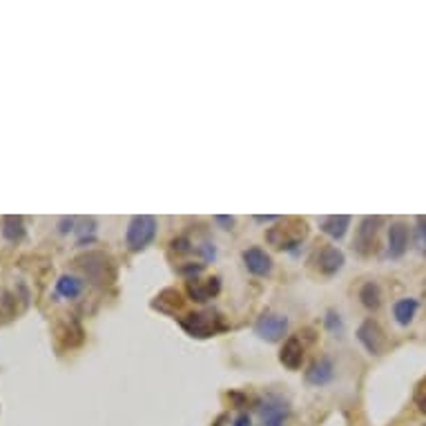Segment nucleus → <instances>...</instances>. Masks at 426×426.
Segmentation results:
<instances>
[{
    "label": "nucleus",
    "instance_id": "f257e3e1",
    "mask_svg": "<svg viewBox=\"0 0 426 426\" xmlns=\"http://www.w3.org/2000/svg\"><path fill=\"white\" fill-rule=\"evenodd\" d=\"M181 326L187 335L192 337H212L219 331L226 328V321L217 311H199V313H190L181 319Z\"/></svg>",
    "mask_w": 426,
    "mask_h": 426
},
{
    "label": "nucleus",
    "instance_id": "f03ea898",
    "mask_svg": "<svg viewBox=\"0 0 426 426\" xmlns=\"http://www.w3.org/2000/svg\"><path fill=\"white\" fill-rule=\"evenodd\" d=\"M157 237V219L150 214H136L130 219V226L125 232V244L130 250H143Z\"/></svg>",
    "mask_w": 426,
    "mask_h": 426
},
{
    "label": "nucleus",
    "instance_id": "7ed1b4c3",
    "mask_svg": "<svg viewBox=\"0 0 426 426\" xmlns=\"http://www.w3.org/2000/svg\"><path fill=\"white\" fill-rule=\"evenodd\" d=\"M78 266L94 284H108L114 279V270L110 264V257H105L103 252H90L85 257L78 259Z\"/></svg>",
    "mask_w": 426,
    "mask_h": 426
},
{
    "label": "nucleus",
    "instance_id": "20e7f679",
    "mask_svg": "<svg viewBox=\"0 0 426 426\" xmlns=\"http://www.w3.org/2000/svg\"><path fill=\"white\" fill-rule=\"evenodd\" d=\"M288 415H291V404L279 395H268L259 404V417L264 426H281Z\"/></svg>",
    "mask_w": 426,
    "mask_h": 426
},
{
    "label": "nucleus",
    "instance_id": "39448f33",
    "mask_svg": "<svg viewBox=\"0 0 426 426\" xmlns=\"http://www.w3.org/2000/svg\"><path fill=\"white\" fill-rule=\"evenodd\" d=\"M254 333L266 342H279L288 333V319L277 313H264L254 323Z\"/></svg>",
    "mask_w": 426,
    "mask_h": 426
},
{
    "label": "nucleus",
    "instance_id": "423d86ee",
    "mask_svg": "<svg viewBox=\"0 0 426 426\" xmlns=\"http://www.w3.org/2000/svg\"><path fill=\"white\" fill-rule=\"evenodd\" d=\"M357 339H360V344L370 353V355H380L384 344H386V337L384 331L380 328L378 321L366 319L360 328H357Z\"/></svg>",
    "mask_w": 426,
    "mask_h": 426
},
{
    "label": "nucleus",
    "instance_id": "0eeeda50",
    "mask_svg": "<svg viewBox=\"0 0 426 426\" xmlns=\"http://www.w3.org/2000/svg\"><path fill=\"white\" fill-rule=\"evenodd\" d=\"M303 378H306V382H308L311 386H326L335 378V364H333V360H331V357H326V355L317 357V360L308 366V370H306Z\"/></svg>",
    "mask_w": 426,
    "mask_h": 426
},
{
    "label": "nucleus",
    "instance_id": "6e6552de",
    "mask_svg": "<svg viewBox=\"0 0 426 426\" xmlns=\"http://www.w3.org/2000/svg\"><path fill=\"white\" fill-rule=\"evenodd\" d=\"M382 224L380 217H364L360 228H357V234H355V248L360 250L362 254H368L375 246V237H378V228Z\"/></svg>",
    "mask_w": 426,
    "mask_h": 426
},
{
    "label": "nucleus",
    "instance_id": "1a4fd4ad",
    "mask_svg": "<svg viewBox=\"0 0 426 426\" xmlns=\"http://www.w3.org/2000/svg\"><path fill=\"white\" fill-rule=\"evenodd\" d=\"M315 264H317V270L321 272V275H335V272L342 270L344 266V252L335 248V246H326V248H321L317 252V257H315Z\"/></svg>",
    "mask_w": 426,
    "mask_h": 426
},
{
    "label": "nucleus",
    "instance_id": "9d476101",
    "mask_svg": "<svg viewBox=\"0 0 426 426\" xmlns=\"http://www.w3.org/2000/svg\"><path fill=\"white\" fill-rule=\"evenodd\" d=\"M244 264L252 275H257V277H268L272 272V257L261 248L244 250Z\"/></svg>",
    "mask_w": 426,
    "mask_h": 426
},
{
    "label": "nucleus",
    "instance_id": "9b49d317",
    "mask_svg": "<svg viewBox=\"0 0 426 426\" xmlns=\"http://www.w3.org/2000/svg\"><path fill=\"white\" fill-rule=\"evenodd\" d=\"M279 362L286 366V368H291V370H297L303 362V344H301V339L299 337H288L286 339V344L279 353Z\"/></svg>",
    "mask_w": 426,
    "mask_h": 426
},
{
    "label": "nucleus",
    "instance_id": "f8f14e48",
    "mask_svg": "<svg viewBox=\"0 0 426 426\" xmlns=\"http://www.w3.org/2000/svg\"><path fill=\"white\" fill-rule=\"evenodd\" d=\"M221 288V281L219 277H210L206 281L201 279H190L187 281V295H190L194 301H208L210 297H214Z\"/></svg>",
    "mask_w": 426,
    "mask_h": 426
},
{
    "label": "nucleus",
    "instance_id": "ddd939ff",
    "mask_svg": "<svg viewBox=\"0 0 426 426\" xmlns=\"http://www.w3.org/2000/svg\"><path fill=\"white\" fill-rule=\"evenodd\" d=\"M406 246H408V230L404 224H390L388 228V257H402L406 252Z\"/></svg>",
    "mask_w": 426,
    "mask_h": 426
},
{
    "label": "nucleus",
    "instance_id": "4468645a",
    "mask_svg": "<svg viewBox=\"0 0 426 426\" xmlns=\"http://www.w3.org/2000/svg\"><path fill=\"white\" fill-rule=\"evenodd\" d=\"M348 226H350V217L348 214H333V217H323L319 221V228L326 234H331L333 239H342V237L346 234V230H348Z\"/></svg>",
    "mask_w": 426,
    "mask_h": 426
},
{
    "label": "nucleus",
    "instance_id": "2eb2a0df",
    "mask_svg": "<svg viewBox=\"0 0 426 426\" xmlns=\"http://www.w3.org/2000/svg\"><path fill=\"white\" fill-rule=\"evenodd\" d=\"M56 293L65 299H76L83 293V279L74 275H63L56 281Z\"/></svg>",
    "mask_w": 426,
    "mask_h": 426
},
{
    "label": "nucleus",
    "instance_id": "dca6fc26",
    "mask_svg": "<svg viewBox=\"0 0 426 426\" xmlns=\"http://www.w3.org/2000/svg\"><path fill=\"white\" fill-rule=\"evenodd\" d=\"M415 313H417V301L415 299H400L393 306V315H395L400 326H408V323L413 321Z\"/></svg>",
    "mask_w": 426,
    "mask_h": 426
},
{
    "label": "nucleus",
    "instance_id": "f3484780",
    "mask_svg": "<svg viewBox=\"0 0 426 426\" xmlns=\"http://www.w3.org/2000/svg\"><path fill=\"white\" fill-rule=\"evenodd\" d=\"M23 234H25V224L21 217L9 214L3 219V237L7 241H21Z\"/></svg>",
    "mask_w": 426,
    "mask_h": 426
},
{
    "label": "nucleus",
    "instance_id": "a211bd4d",
    "mask_svg": "<svg viewBox=\"0 0 426 426\" xmlns=\"http://www.w3.org/2000/svg\"><path fill=\"white\" fill-rule=\"evenodd\" d=\"M360 299H362V303L366 306L368 311H378V308H380V303H382L380 286H378V284H373V281L364 284V286L360 288Z\"/></svg>",
    "mask_w": 426,
    "mask_h": 426
},
{
    "label": "nucleus",
    "instance_id": "6ab92c4d",
    "mask_svg": "<svg viewBox=\"0 0 426 426\" xmlns=\"http://www.w3.org/2000/svg\"><path fill=\"white\" fill-rule=\"evenodd\" d=\"M157 299H159V301H155V308H159V311L165 308V303H172L175 311H179L181 306H183V299H181V295H179L177 291H163Z\"/></svg>",
    "mask_w": 426,
    "mask_h": 426
},
{
    "label": "nucleus",
    "instance_id": "aec40b11",
    "mask_svg": "<svg viewBox=\"0 0 426 426\" xmlns=\"http://www.w3.org/2000/svg\"><path fill=\"white\" fill-rule=\"evenodd\" d=\"M16 313V297L9 295L7 291H0V317L9 319Z\"/></svg>",
    "mask_w": 426,
    "mask_h": 426
},
{
    "label": "nucleus",
    "instance_id": "412c9836",
    "mask_svg": "<svg viewBox=\"0 0 426 426\" xmlns=\"http://www.w3.org/2000/svg\"><path fill=\"white\" fill-rule=\"evenodd\" d=\"M415 402L420 406V411L426 413V380H422L420 386H417V390H415Z\"/></svg>",
    "mask_w": 426,
    "mask_h": 426
},
{
    "label": "nucleus",
    "instance_id": "4be33fe9",
    "mask_svg": "<svg viewBox=\"0 0 426 426\" xmlns=\"http://www.w3.org/2000/svg\"><path fill=\"white\" fill-rule=\"evenodd\" d=\"M326 323H328V328L335 333V331H339L342 333V319H339V315H335V313H328V317H326Z\"/></svg>",
    "mask_w": 426,
    "mask_h": 426
},
{
    "label": "nucleus",
    "instance_id": "5701e85b",
    "mask_svg": "<svg viewBox=\"0 0 426 426\" xmlns=\"http://www.w3.org/2000/svg\"><path fill=\"white\" fill-rule=\"evenodd\" d=\"M417 226H420V241H422V248H426V217H417Z\"/></svg>",
    "mask_w": 426,
    "mask_h": 426
},
{
    "label": "nucleus",
    "instance_id": "b1692460",
    "mask_svg": "<svg viewBox=\"0 0 426 426\" xmlns=\"http://www.w3.org/2000/svg\"><path fill=\"white\" fill-rule=\"evenodd\" d=\"M214 221H217V224H224V226H226V230H230V228H232V224H234V219H232V217H224V214L214 217Z\"/></svg>",
    "mask_w": 426,
    "mask_h": 426
},
{
    "label": "nucleus",
    "instance_id": "393cba45",
    "mask_svg": "<svg viewBox=\"0 0 426 426\" xmlns=\"http://www.w3.org/2000/svg\"><path fill=\"white\" fill-rule=\"evenodd\" d=\"M232 426H250V415H248V413H241L239 417L234 420Z\"/></svg>",
    "mask_w": 426,
    "mask_h": 426
},
{
    "label": "nucleus",
    "instance_id": "a878e982",
    "mask_svg": "<svg viewBox=\"0 0 426 426\" xmlns=\"http://www.w3.org/2000/svg\"><path fill=\"white\" fill-rule=\"evenodd\" d=\"M72 230H74V219H63L61 232H72Z\"/></svg>",
    "mask_w": 426,
    "mask_h": 426
},
{
    "label": "nucleus",
    "instance_id": "bb28decb",
    "mask_svg": "<svg viewBox=\"0 0 426 426\" xmlns=\"http://www.w3.org/2000/svg\"><path fill=\"white\" fill-rule=\"evenodd\" d=\"M424 426H426V424H424Z\"/></svg>",
    "mask_w": 426,
    "mask_h": 426
}]
</instances>
